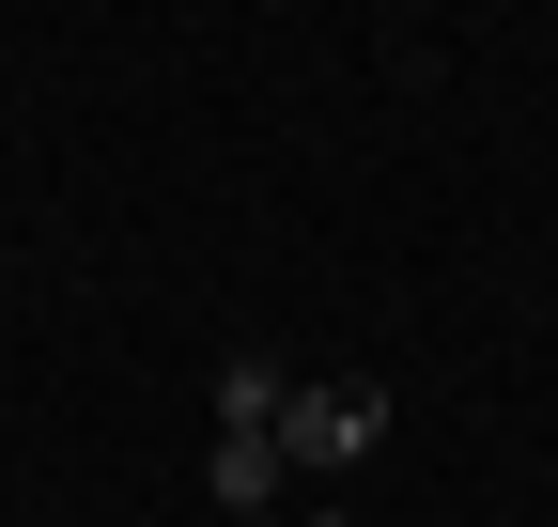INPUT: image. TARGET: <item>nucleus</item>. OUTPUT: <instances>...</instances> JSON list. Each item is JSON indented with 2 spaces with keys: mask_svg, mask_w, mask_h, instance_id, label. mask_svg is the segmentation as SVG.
Here are the masks:
<instances>
[{
  "mask_svg": "<svg viewBox=\"0 0 558 527\" xmlns=\"http://www.w3.org/2000/svg\"><path fill=\"white\" fill-rule=\"evenodd\" d=\"M373 434H388V404L357 372H326V388H279V466H373Z\"/></svg>",
  "mask_w": 558,
  "mask_h": 527,
  "instance_id": "obj_1",
  "label": "nucleus"
},
{
  "mask_svg": "<svg viewBox=\"0 0 558 527\" xmlns=\"http://www.w3.org/2000/svg\"><path fill=\"white\" fill-rule=\"evenodd\" d=\"M311 527H341V512H311Z\"/></svg>",
  "mask_w": 558,
  "mask_h": 527,
  "instance_id": "obj_4",
  "label": "nucleus"
},
{
  "mask_svg": "<svg viewBox=\"0 0 558 527\" xmlns=\"http://www.w3.org/2000/svg\"><path fill=\"white\" fill-rule=\"evenodd\" d=\"M248 527H279V512H248Z\"/></svg>",
  "mask_w": 558,
  "mask_h": 527,
  "instance_id": "obj_5",
  "label": "nucleus"
},
{
  "mask_svg": "<svg viewBox=\"0 0 558 527\" xmlns=\"http://www.w3.org/2000/svg\"><path fill=\"white\" fill-rule=\"evenodd\" d=\"M218 512H279V434H218Z\"/></svg>",
  "mask_w": 558,
  "mask_h": 527,
  "instance_id": "obj_2",
  "label": "nucleus"
},
{
  "mask_svg": "<svg viewBox=\"0 0 558 527\" xmlns=\"http://www.w3.org/2000/svg\"><path fill=\"white\" fill-rule=\"evenodd\" d=\"M218 434H279V372L264 357H218Z\"/></svg>",
  "mask_w": 558,
  "mask_h": 527,
  "instance_id": "obj_3",
  "label": "nucleus"
}]
</instances>
